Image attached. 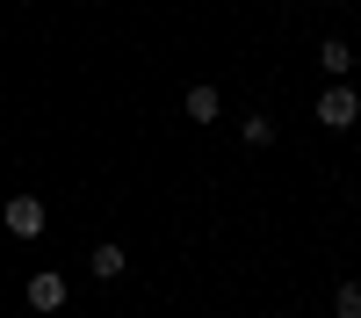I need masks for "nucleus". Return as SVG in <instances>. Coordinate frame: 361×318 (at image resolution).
Returning a JSON list of instances; mask_svg holds the SVG:
<instances>
[{
  "instance_id": "obj_2",
  "label": "nucleus",
  "mask_w": 361,
  "mask_h": 318,
  "mask_svg": "<svg viewBox=\"0 0 361 318\" xmlns=\"http://www.w3.org/2000/svg\"><path fill=\"white\" fill-rule=\"evenodd\" d=\"M0 224H8L15 239H37V231H44V195H8V210H0Z\"/></svg>"
},
{
  "instance_id": "obj_6",
  "label": "nucleus",
  "mask_w": 361,
  "mask_h": 318,
  "mask_svg": "<svg viewBox=\"0 0 361 318\" xmlns=\"http://www.w3.org/2000/svg\"><path fill=\"white\" fill-rule=\"evenodd\" d=\"M87 268H94V282H116V275L130 268V253H123V246H94V253H87Z\"/></svg>"
},
{
  "instance_id": "obj_7",
  "label": "nucleus",
  "mask_w": 361,
  "mask_h": 318,
  "mask_svg": "<svg viewBox=\"0 0 361 318\" xmlns=\"http://www.w3.org/2000/svg\"><path fill=\"white\" fill-rule=\"evenodd\" d=\"M238 137H246L253 152H267V145H275V123H267V116H246V123H238Z\"/></svg>"
},
{
  "instance_id": "obj_3",
  "label": "nucleus",
  "mask_w": 361,
  "mask_h": 318,
  "mask_svg": "<svg viewBox=\"0 0 361 318\" xmlns=\"http://www.w3.org/2000/svg\"><path fill=\"white\" fill-rule=\"evenodd\" d=\"M22 297H29V311H44V318H51V311H66V275H58V268H37Z\"/></svg>"
},
{
  "instance_id": "obj_4",
  "label": "nucleus",
  "mask_w": 361,
  "mask_h": 318,
  "mask_svg": "<svg viewBox=\"0 0 361 318\" xmlns=\"http://www.w3.org/2000/svg\"><path fill=\"white\" fill-rule=\"evenodd\" d=\"M180 109H188V123H217V116H224V94H217L209 80H195V87H188V102H180Z\"/></svg>"
},
{
  "instance_id": "obj_8",
  "label": "nucleus",
  "mask_w": 361,
  "mask_h": 318,
  "mask_svg": "<svg viewBox=\"0 0 361 318\" xmlns=\"http://www.w3.org/2000/svg\"><path fill=\"white\" fill-rule=\"evenodd\" d=\"M333 318H361V282H340L333 289Z\"/></svg>"
},
{
  "instance_id": "obj_1",
  "label": "nucleus",
  "mask_w": 361,
  "mask_h": 318,
  "mask_svg": "<svg viewBox=\"0 0 361 318\" xmlns=\"http://www.w3.org/2000/svg\"><path fill=\"white\" fill-rule=\"evenodd\" d=\"M311 116H318V130H354L361 123V94L347 80H325V94L311 102Z\"/></svg>"
},
{
  "instance_id": "obj_5",
  "label": "nucleus",
  "mask_w": 361,
  "mask_h": 318,
  "mask_svg": "<svg viewBox=\"0 0 361 318\" xmlns=\"http://www.w3.org/2000/svg\"><path fill=\"white\" fill-rule=\"evenodd\" d=\"M318 66L333 73V80H347V73H354V44H347V37H325V44H318Z\"/></svg>"
}]
</instances>
